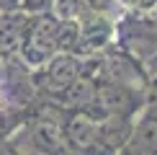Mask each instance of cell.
<instances>
[{
  "label": "cell",
  "instance_id": "obj_8",
  "mask_svg": "<svg viewBox=\"0 0 157 155\" xmlns=\"http://www.w3.org/2000/svg\"><path fill=\"white\" fill-rule=\"evenodd\" d=\"M52 0H23V10L26 13H41V10H49Z\"/></svg>",
  "mask_w": 157,
  "mask_h": 155
},
{
  "label": "cell",
  "instance_id": "obj_4",
  "mask_svg": "<svg viewBox=\"0 0 157 155\" xmlns=\"http://www.w3.org/2000/svg\"><path fill=\"white\" fill-rule=\"evenodd\" d=\"M77 47L75 54H85V52H101L103 47H108L113 42L116 26L108 18V13L101 10H82L77 18Z\"/></svg>",
  "mask_w": 157,
  "mask_h": 155
},
{
  "label": "cell",
  "instance_id": "obj_1",
  "mask_svg": "<svg viewBox=\"0 0 157 155\" xmlns=\"http://www.w3.org/2000/svg\"><path fill=\"white\" fill-rule=\"evenodd\" d=\"M62 26L64 21H59L52 10L26 13L18 60L29 70H36L47 60H52L57 52H62Z\"/></svg>",
  "mask_w": 157,
  "mask_h": 155
},
{
  "label": "cell",
  "instance_id": "obj_3",
  "mask_svg": "<svg viewBox=\"0 0 157 155\" xmlns=\"http://www.w3.org/2000/svg\"><path fill=\"white\" fill-rule=\"evenodd\" d=\"M59 129H62L64 150H72V153L103 150L101 121H98L93 114L82 111V109H75V111H70L64 119H59Z\"/></svg>",
  "mask_w": 157,
  "mask_h": 155
},
{
  "label": "cell",
  "instance_id": "obj_5",
  "mask_svg": "<svg viewBox=\"0 0 157 155\" xmlns=\"http://www.w3.org/2000/svg\"><path fill=\"white\" fill-rule=\"evenodd\" d=\"M129 153H157V119H144L132 127L126 140Z\"/></svg>",
  "mask_w": 157,
  "mask_h": 155
},
{
  "label": "cell",
  "instance_id": "obj_9",
  "mask_svg": "<svg viewBox=\"0 0 157 155\" xmlns=\"http://www.w3.org/2000/svg\"><path fill=\"white\" fill-rule=\"evenodd\" d=\"M0 10H3V13L23 10V0H0Z\"/></svg>",
  "mask_w": 157,
  "mask_h": 155
},
{
  "label": "cell",
  "instance_id": "obj_7",
  "mask_svg": "<svg viewBox=\"0 0 157 155\" xmlns=\"http://www.w3.org/2000/svg\"><path fill=\"white\" fill-rule=\"evenodd\" d=\"M82 8L85 10H101V13H108L111 8H113L116 0H80Z\"/></svg>",
  "mask_w": 157,
  "mask_h": 155
},
{
  "label": "cell",
  "instance_id": "obj_6",
  "mask_svg": "<svg viewBox=\"0 0 157 155\" xmlns=\"http://www.w3.org/2000/svg\"><path fill=\"white\" fill-rule=\"evenodd\" d=\"M49 10L54 13L59 21H77L80 18V13L85 10L80 0H52Z\"/></svg>",
  "mask_w": 157,
  "mask_h": 155
},
{
  "label": "cell",
  "instance_id": "obj_2",
  "mask_svg": "<svg viewBox=\"0 0 157 155\" xmlns=\"http://www.w3.org/2000/svg\"><path fill=\"white\" fill-rule=\"evenodd\" d=\"M82 75H85V62L80 54H75V52H57L52 60H47L41 67L34 70L31 80H34L36 88L47 90L49 96H57Z\"/></svg>",
  "mask_w": 157,
  "mask_h": 155
}]
</instances>
